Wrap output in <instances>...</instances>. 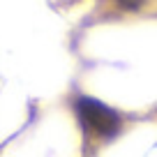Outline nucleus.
<instances>
[{"mask_svg":"<svg viewBox=\"0 0 157 157\" xmlns=\"http://www.w3.org/2000/svg\"><path fill=\"white\" fill-rule=\"evenodd\" d=\"M76 111L81 116V120L86 123V127H90L99 136H113L120 129V116L97 99L81 97L76 102Z\"/></svg>","mask_w":157,"mask_h":157,"instance_id":"nucleus-1","label":"nucleus"}]
</instances>
